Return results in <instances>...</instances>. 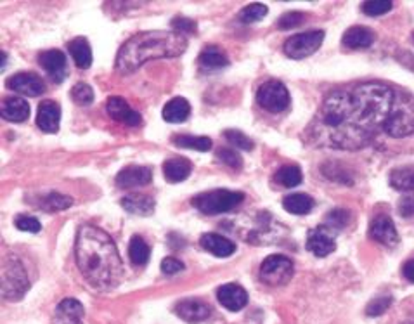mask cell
I'll return each instance as SVG.
<instances>
[{
    "mask_svg": "<svg viewBox=\"0 0 414 324\" xmlns=\"http://www.w3.org/2000/svg\"><path fill=\"white\" fill-rule=\"evenodd\" d=\"M245 194L238 193V191H229V189H215L208 191V193H201L198 196L193 198V207L198 208L201 213L207 215H217L225 213V211L232 210L238 204L243 203Z\"/></svg>",
    "mask_w": 414,
    "mask_h": 324,
    "instance_id": "5b68a950",
    "label": "cell"
},
{
    "mask_svg": "<svg viewBox=\"0 0 414 324\" xmlns=\"http://www.w3.org/2000/svg\"><path fill=\"white\" fill-rule=\"evenodd\" d=\"M155 200L151 196H146V194H130V196L122 200V207L129 213L142 215V217L151 215L155 211Z\"/></svg>",
    "mask_w": 414,
    "mask_h": 324,
    "instance_id": "d4e9b609",
    "label": "cell"
},
{
    "mask_svg": "<svg viewBox=\"0 0 414 324\" xmlns=\"http://www.w3.org/2000/svg\"><path fill=\"white\" fill-rule=\"evenodd\" d=\"M15 224L19 231H25V233H40V229H42L39 220L35 217H30V215H18Z\"/></svg>",
    "mask_w": 414,
    "mask_h": 324,
    "instance_id": "b9f144b4",
    "label": "cell"
},
{
    "mask_svg": "<svg viewBox=\"0 0 414 324\" xmlns=\"http://www.w3.org/2000/svg\"><path fill=\"white\" fill-rule=\"evenodd\" d=\"M73 204V200L66 194L61 193H49L42 200V208L46 211H63Z\"/></svg>",
    "mask_w": 414,
    "mask_h": 324,
    "instance_id": "836d02e7",
    "label": "cell"
},
{
    "mask_svg": "<svg viewBox=\"0 0 414 324\" xmlns=\"http://www.w3.org/2000/svg\"><path fill=\"white\" fill-rule=\"evenodd\" d=\"M369 236L378 243L385 245V247H395L399 243V234H397L395 226H393L392 219L386 215H378L376 219L371 220L369 226Z\"/></svg>",
    "mask_w": 414,
    "mask_h": 324,
    "instance_id": "9a60e30c",
    "label": "cell"
},
{
    "mask_svg": "<svg viewBox=\"0 0 414 324\" xmlns=\"http://www.w3.org/2000/svg\"><path fill=\"white\" fill-rule=\"evenodd\" d=\"M28 288V276L21 260L15 255H9L2 265V295L8 300H21Z\"/></svg>",
    "mask_w": 414,
    "mask_h": 324,
    "instance_id": "52a82bcc",
    "label": "cell"
},
{
    "mask_svg": "<svg viewBox=\"0 0 414 324\" xmlns=\"http://www.w3.org/2000/svg\"><path fill=\"white\" fill-rule=\"evenodd\" d=\"M8 87L26 97H37L46 92L42 78L35 73H18L8 80Z\"/></svg>",
    "mask_w": 414,
    "mask_h": 324,
    "instance_id": "4fadbf2b",
    "label": "cell"
},
{
    "mask_svg": "<svg viewBox=\"0 0 414 324\" xmlns=\"http://www.w3.org/2000/svg\"><path fill=\"white\" fill-rule=\"evenodd\" d=\"M319 132L326 144L340 149H359L369 142V134L361 125L352 94L335 90L324 99L319 115Z\"/></svg>",
    "mask_w": 414,
    "mask_h": 324,
    "instance_id": "7a4b0ae2",
    "label": "cell"
},
{
    "mask_svg": "<svg viewBox=\"0 0 414 324\" xmlns=\"http://www.w3.org/2000/svg\"><path fill=\"white\" fill-rule=\"evenodd\" d=\"M293 262L285 255H270L260 265V279L269 286H281L292 279Z\"/></svg>",
    "mask_w": 414,
    "mask_h": 324,
    "instance_id": "9c48e42d",
    "label": "cell"
},
{
    "mask_svg": "<svg viewBox=\"0 0 414 324\" xmlns=\"http://www.w3.org/2000/svg\"><path fill=\"white\" fill-rule=\"evenodd\" d=\"M399 211L404 217H409L414 213V193L404 194L402 200L399 201Z\"/></svg>",
    "mask_w": 414,
    "mask_h": 324,
    "instance_id": "7dc6e473",
    "label": "cell"
},
{
    "mask_svg": "<svg viewBox=\"0 0 414 324\" xmlns=\"http://www.w3.org/2000/svg\"><path fill=\"white\" fill-rule=\"evenodd\" d=\"M191 170H193V165L186 158H170L163 163V175L172 184L186 180L191 175Z\"/></svg>",
    "mask_w": 414,
    "mask_h": 324,
    "instance_id": "603a6c76",
    "label": "cell"
},
{
    "mask_svg": "<svg viewBox=\"0 0 414 324\" xmlns=\"http://www.w3.org/2000/svg\"><path fill=\"white\" fill-rule=\"evenodd\" d=\"M305 21V15L303 12H286L279 18L278 21V28L279 30H290L295 28V26H300L302 23Z\"/></svg>",
    "mask_w": 414,
    "mask_h": 324,
    "instance_id": "60d3db41",
    "label": "cell"
},
{
    "mask_svg": "<svg viewBox=\"0 0 414 324\" xmlns=\"http://www.w3.org/2000/svg\"><path fill=\"white\" fill-rule=\"evenodd\" d=\"M383 131L392 137H406L414 132V102L409 95L397 92L395 104L388 120L383 125Z\"/></svg>",
    "mask_w": 414,
    "mask_h": 324,
    "instance_id": "8992f818",
    "label": "cell"
},
{
    "mask_svg": "<svg viewBox=\"0 0 414 324\" xmlns=\"http://www.w3.org/2000/svg\"><path fill=\"white\" fill-rule=\"evenodd\" d=\"M307 250L316 257H328L337 250V243L328 227H317V229L310 231L309 238H307Z\"/></svg>",
    "mask_w": 414,
    "mask_h": 324,
    "instance_id": "ac0fdd59",
    "label": "cell"
},
{
    "mask_svg": "<svg viewBox=\"0 0 414 324\" xmlns=\"http://www.w3.org/2000/svg\"><path fill=\"white\" fill-rule=\"evenodd\" d=\"M77 264L85 281L94 288L111 289L122 283L123 262L108 233L95 226H82L75 243Z\"/></svg>",
    "mask_w": 414,
    "mask_h": 324,
    "instance_id": "6da1fadb",
    "label": "cell"
},
{
    "mask_svg": "<svg viewBox=\"0 0 414 324\" xmlns=\"http://www.w3.org/2000/svg\"><path fill=\"white\" fill-rule=\"evenodd\" d=\"M84 307L75 298L63 300L56 310V317L61 324H82L84 323Z\"/></svg>",
    "mask_w": 414,
    "mask_h": 324,
    "instance_id": "7402d4cb",
    "label": "cell"
},
{
    "mask_svg": "<svg viewBox=\"0 0 414 324\" xmlns=\"http://www.w3.org/2000/svg\"><path fill=\"white\" fill-rule=\"evenodd\" d=\"M187 39L176 32H142L126 40L116 56V70L129 75L148 61L179 57L186 53Z\"/></svg>",
    "mask_w": 414,
    "mask_h": 324,
    "instance_id": "3957f363",
    "label": "cell"
},
{
    "mask_svg": "<svg viewBox=\"0 0 414 324\" xmlns=\"http://www.w3.org/2000/svg\"><path fill=\"white\" fill-rule=\"evenodd\" d=\"M198 63H200V66L203 68L205 71H217L227 66L229 59H227V54H225L224 50L211 46L201 50Z\"/></svg>",
    "mask_w": 414,
    "mask_h": 324,
    "instance_id": "4316f807",
    "label": "cell"
},
{
    "mask_svg": "<svg viewBox=\"0 0 414 324\" xmlns=\"http://www.w3.org/2000/svg\"><path fill=\"white\" fill-rule=\"evenodd\" d=\"M324 42V32L314 30V32L297 33L290 37L285 42V54L292 59H303V57L312 56L314 53L321 49Z\"/></svg>",
    "mask_w": 414,
    "mask_h": 324,
    "instance_id": "30bf717a",
    "label": "cell"
},
{
    "mask_svg": "<svg viewBox=\"0 0 414 324\" xmlns=\"http://www.w3.org/2000/svg\"><path fill=\"white\" fill-rule=\"evenodd\" d=\"M390 186L397 191H413L414 189V165L400 166L390 172Z\"/></svg>",
    "mask_w": 414,
    "mask_h": 324,
    "instance_id": "f546056e",
    "label": "cell"
},
{
    "mask_svg": "<svg viewBox=\"0 0 414 324\" xmlns=\"http://www.w3.org/2000/svg\"><path fill=\"white\" fill-rule=\"evenodd\" d=\"M176 312L179 314L180 319H184L186 323L198 324V323H203V321H207L208 317H210L211 309L207 305V303L201 302V300L187 298L177 303Z\"/></svg>",
    "mask_w": 414,
    "mask_h": 324,
    "instance_id": "e0dca14e",
    "label": "cell"
},
{
    "mask_svg": "<svg viewBox=\"0 0 414 324\" xmlns=\"http://www.w3.org/2000/svg\"><path fill=\"white\" fill-rule=\"evenodd\" d=\"M402 272H404V278H406L407 281L414 283V260L406 262V265H404Z\"/></svg>",
    "mask_w": 414,
    "mask_h": 324,
    "instance_id": "c3c4849f",
    "label": "cell"
},
{
    "mask_svg": "<svg viewBox=\"0 0 414 324\" xmlns=\"http://www.w3.org/2000/svg\"><path fill=\"white\" fill-rule=\"evenodd\" d=\"M39 63L40 66L46 70V73L53 78L56 84H61V82L66 78L68 75V64H66V56H64L61 50L57 49H50L46 50L39 56Z\"/></svg>",
    "mask_w": 414,
    "mask_h": 324,
    "instance_id": "7c38bea8",
    "label": "cell"
},
{
    "mask_svg": "<svg viewBox=\"0 0 414 324\" xmlns=\"http://www.w3.org/2000/svg\"><path fill=\"white\" fill-rule=\"evenodd\" d=\"M61 122V108L54 101H42L37 113V125L46 134H56L59 131Z\"/></svg>",
    "mask_w": 414,
    "mask_h": 324,
    "instance_id": "2e32d148",
    "label": "cell"
},
{
    "mask_svg": "<svg viewBox=\"0 0 414 324\" xmlns=\"http://www.w3.org/2000/svg\"><path fill=\"white\" fill-rule=\"evenodd\" d=\"M173 144L179 148L196 149V151H208L211 148V141L205 135H176Z\"/></svg>",
    "mask_w": 414,
    "mask_h": 324,
    "instance_id": "d6a6232c",
    "label": "cell"
},
{
    "mask_svg": "<svg viewBox=\"0 0 414 324\" xmlns=\"http://www.w3.org/2000/svg\"><path fill=\"white\" fill-rule=\"evenodd\" d=\"M68 53H70V56L73 57L75 64H77L78 68H82V70H87V68H91L92 49H91V46H88L87 39H82V37H78V39L71 40V42L68 44Z\"/></svg>",
    "mask_w": 414,
    "mask_h": 324,
    "instance_id": "83f0119b",
    "label": "cell"
},
{
    "mask_svg": "<svg viewBox=\"0 0 414 324\" xmlns=\"http://www.w3.org/2000/svg\"><path fill=\"white\" fill-rule=\"evenodd\" d=\"M283 207H285L286 211L293 215H307L314 208V200L309 194L293 193L283 200Z\"/></svg>",
    "mask_w": 414,
    "mask_h": 324,
    "instance_id": "f1b7e54d",
    "label": "cell"
},
{
    "mask_svg": "<svg viewBox=\"0 0 414 324\" xmlns=\"http://www.w3.org/2000/svg\"><path fill=\"white\" fill-rule=\"evenodd\" d=\"M2 118L9 122H25L30 117V106L23 97H9L2 101Z\"/></svg>",
    "mask_w": 414,
    "mask_h": 324,
    "instance_id": "44dd1931",
    "label": "cell"
},
{
    "mask_svg": "<svg viewBox=\"0 0 414 324\" xmlns=\"http://www.w3.org/2000/svg\"><path fill=\"white\" fill-rule=\"evenodd\" d=\"M323 173L328 177V179L331 180H337V182H352L350 177H347V170L345 169H338V166H333V163H330V165H324L323 166Z\"/></svg>",
    "mask_w": 414,
    "mask_h": 324,
    "instance_id": "ee69618b",
    "label": "cell"
},
{
    "mask_svg": "<svg viewBox=\"0 0 414 324\" xmlns=\"http://www.w3.org/2000/svg\"><path fill=\"white\" fill-rule=\"evenodd\" d=\"M217 158L220 160L224 165H227L229 169L232 170H241L243 166V158L241 155H239L236 149H231V148H220L217 151Z\"/></svg>",
    "mask_w": 414,
    "mask_h": 324,
    "instance_id": "74e56055",
    "label": "cell"
},
{
    "mask_svg": "<svg viewBox=\"0 0 414 324\" xmlns=\"http://www.w3.org/2000/svg\"><path fill=\"white\" fill-rule=\"evenodd\" d=\"M182 269H184V264L179 260V258H176V257H167V258H163V262H162V271L165 272V274L173 276V274H177V272L182 271Z\"/></svg>",
    "mask_w": 414,
    "mask_h": 324,
    "instance_id": "bcb514c9",
    "label": "cell"
},
{
    "mask_svg": "<svg viewBox=\"0 0 414 324\" xmlns=\"http://www.w3.org/2000/svg\"><path fill=\"white\" fill-rule=\"evenodd\" d=\"M70 95L73 99V102H77L78 106H88L94 101V90H92V87L87 84H82V82L71 88Z\"/></svg>",
    "mask_w": 414,
    "mask_h": 324,
    "instance_id": "d590c367",
    "label": "cell"
},
{
    "mask_svg": "<svg viewBox=\"0 0 414 324\" xmlns=\"http://www.w3.org/2000/svg\"><path fill=\"white\" fill-rule=\"evenodd\" d=\"M392 9V2L388 0H369L366 4H362V11L368 16H382Z\"/></svg>",
    "mask_w": 414,
    "mask_h": 324,
    "instance_id": "ab89813d",
    "label": "cell"
},
{
    "mask_svg": "<svg viewBox=\"0 0 414 324\" xmlns=\"http://www.w3.org/2000/svg\"><path fill=\"white\" fill-rule=\"evenodd\" d=\"M153 180V170L149 166H126L116 175V186L120 189H133V187L148 186Z\"/></svg>",
    "mask_w": 414,
    "mask_h": 324,
    "instance_id": "5bb4252c",
    "label": "cell"
},
{
    "mask_svg": "<svg viewBox=\"0 0 414 324\" xmlns=\"http://www.w3.org/2000/svg\"><path fill=\"white\" fill-rule=\"evenodd\" d=\"M149 247L141 236H133L129 243V257L133 265H144L149 260Z\"/></svg>",
    "mask_w": 414,
    "mask_h": 324,
    "instance_id": "1f68e13d",
    "label": "cell"
},
{
    "mask_svg": "<svg viewBox=\"0 0 414 324\" xmlns=\"http://www.w3.org/2000/svg\"><path fill=\"white\" fill-rule=\"evenodd\" d=\"M225 139H227L229 142H231L234 148L243 149V151H252L253 149V142L252 139L248 137V135H245L243 132L239 131H225L224 132Z\"/></svg>",
    "mask_w": 414,
    "mask_h": 324,
    "instance_id": "f35d334b",
    "label": "cell"
},
{
    "mask_svg": "<svg viewBox=\"0 0 414 324\" xmlns=\"http://www.w3.org/2000/svg\"><path fill=\"white\" fill-rule=\"evenodd\" d=\"M106 111H108L109 117L113 118L118 124H125L129 127H137V125H141L142 118L141 115L137 113L135 110H132L129 106V102L125 99L118 97H109L108 102H106Z\"/></svg>",
    "mask_w": 414,
    "mask_h": 324,
    "instance_id": "8fae6325",
    "label": "cell"
},
{
    "mask_svg": "<svg viewBox=\"0 0 414 324\" xmlns=\"http://www.w3.org/2000/svg\"><path fill=\"white\" fill-rule=\"evenodd\" d=\"M373 42H375V35L366 26H352L344 35V46L348 49H366V47H371Z\"/></svg>",
    "mask_w": 414,
    "mask_h": 324,
    "instance_id": "cb8c5ba5",
    "label": "cell"
},
{
    "mask_svg": "<svg viewBox=\"0 0 414 324\" xmlns=\"http://www.w3.org/2000/svg\"><path fill=\"white\" fill-rule=\"evenodd\" d=\"M191 106L184 97H173L169 101L163 108V120L170 122V124H180L189 118Z\"/></svg>",
    "mask_w": 414,
    "mask_h": 324,
    "instance_id": "484cf974",
    "label": "cell"
},
{
    "mask_svg": "<svg viewBox=\"0 0 414 324\" xmlns=\"http://www.w3.org/2000/svg\"><path fill=\"white\" fill-rule=\"evenodd\" d=\"M265 15H267V6L250 4L239 12V19H241L243 23H255L265 18Z\"/></svg>",
    "mask_w": 414,
    "mask_h": 324,
    "instance_id": "8d00e7d4",
    "label": "cell"
},
{
    "mask_svg": "<svg viewBox=\"0 0 414 324\" xmlns=\"http://www.w3.org/2000/svg\"><path fill=\"white\" fill-rule=\"evenodd\" d=\"M350 220V213L345 208H335L324 215V227L328 229H344Z\"/></svg>",
    "mask_w": 414,
    "mask_h": 324,
    "instance_id": "e575fe53",
    "label": "cell"
},
{
    "mask_svg": "<svg viewBox=\"0 0 414 324\" xmlns=\"http://www.w3.org/2000/svg\"><path fill=\"white\" fill-rule=\"evenodd\" d=\"M196 21L189 18H184V16H179V18L172 19V28L176 33H194L196 32Z\"/></svg>",
    "mask_w": 414,
    "mask_h": 324,
    "instance_id": "f6af8a7d",
    "label": "cell"
},
{
    "mask_svg": "<svg viewBox=\"0 0 414 324\" xmlns=\"http://www.w3.org/2000/svg\"><path fill=\"white\" fill-rule=\"evenodd\" d=\"M413 40H414V35H413Z\"/></svg>",
    "mask_w": 414,
    "mask_h": 324,
    "instance_id": "681fc988",
    "label": "cell"
},
{
    "mask_svg": "<svg viewBox=\"0 0 414 324\" xmlns=\"http://www.w3.org/2000/svg\"><path fill=\"white\" fill-rule=\"evenodd\" d=\"M256 102L269 113H281L290 106V92L279 80H267L256 90Z\"/></svg>",
    "mask_w": 414,
    "mask_h": 324,
    "instance_id": "ba28073f",
    "label": "cell"
},
{
    "mask_svg": "<svg viewBox=\"0 0 414 324\" xmlns=\"http://www.w3.org/2000/svg\"><path fill=\"white\" fill-rule=\"evenodd\" d=\"M397 92L385 84L359 85L352 94L355 111L362 127L371 134L376 128L385 125L395 104Z\"/></svg>",
    "mask_w": 414,
    "mask_h": 324,
    "instance_id": "277c9868",
    "label": "cell"
},
{
    "mask_svg": "<svg viewBox=\"0 0 414 324\" xmlns=\"http://www.w3.org/2000/svg\"><path fill=\"white\" fill-rule=\"evenodd\" d=\"M390 303H392V296H378V298H375L369 303L368 309H366V314L368 316H382L383 312L388 310Z\"/></svg>",
    "mask_w": 414,
    "mask_h": 324,
    "instance_id": "7bdbcfd3",
    "label": "cell"
},
{
    "mask_svg": "<svg viewBox=\"0 0 414 324\" xmlns=\"http://www.w3.org/2000/svg\"><path fill=\"white\" fill-rule=\"evenodd\" d=\"M274 180L285 187H297L302 184L303 173L297 165H285L276 172Z\"/></svg>",
    "mask_w": 414,
    "mask_h": 324,
    "instance_id": "4dcf8cb0",
    "label": "cell"
},
{
    "mask_svg": "<svg viewBox=\"0 0 414 324\" xmlns=\"http://www.w3.org/2000/svg\"><path fill=\"white\" fill-rule=\"evenodd\" d=\"M200 245L203 250H207L208 254L215 255V257H231L236 251V247L232 241H229L227 238L218 236V234H203L200 240Z\"/></svg>",
    "mask_w": 414,
    "mask_h": 324,
    "instance_id": "ffe728a7",
    "label": "cell"
},
{
    "mask_svg": "<svg viewBox=\"0 0 414 324\" xmlns=\"http://www.w3.org/2000/svg\"><path fill=\"white\" fill-rule=\"evenodd\" d=\"M217 298L220 305H224L231 312H238V310L245 309V305L248 303V295H246L245 288H241L239 285H232V283L218 288Z\"/></svg>",
    "mask_w": 414,
    "mask_h": 324,
    "instance_id": "d6986e66",
    "label": "cell"
}]
</instances>
